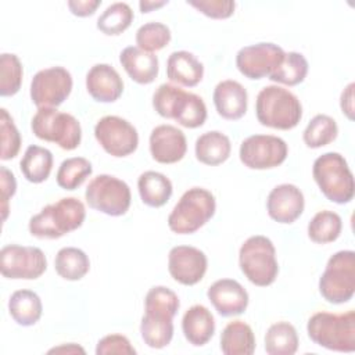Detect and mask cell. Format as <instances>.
Returning <instances> with one entry per match:
<instances>
[{
  "instance_id": "obj_1",
  "label": "cell",
  "mask_w": 355,
  "mask_h": 355,
  "mask_svg": "<svg viewBox=\"0 0 355 355\" xmlns=\"http://www.w3.org/2000/svg\"><path fill=\"white\" fill-rule=\"evenodd\" d=\"M154 110L166 119H173L179 125L196 129L207 119V105L204 100L172 83H162L153 94Z\"/></svg>"
},
{
  "instance_id": "obj_2",
  "label": "cell",
  "mask_w": 355,
  "mask_h": 355,
  "mask_svg": "<svg viewBox=\"0 0 355 355\" xmlns=\"http://www.w3.org/2000/svg\"><path fill=\"white\" fill-rule=\"evenodd\" d=\"M86 218V209L76 197H65L46 205L29 220V233L37 239H60L78 227Z\"/></svg>"
},
{
  "instance_id": "obj_3",
  "label": "cell",
  "mask_w": 355,
  "mask_h": 355,
  "mask_svg": "<svg viewBox=\"0 0 355 355\" xmlns=\"http://www.w3.org/2000/svg\"><path fill=\"white\" fill-rule=\"evenodd\" d=\"M255 114L261 125L290 130L302 118V105L298 97L288 89L277 85L265 86L257 96Z\"/></svg>"
},
{
  "instance_id": "obj_4",
  "label": "cell",
  "mask_w": 355,
  "mask_h": 355,
  "mask_svg": "<svg viewBox=\"0 0 355 355\" xmlns=\"http://www.w3.org/2000/svg\"><path fill=\"white\" fill-rule=\"evenodd\" d=\"M309 338L323 348L337 352L355 351V312H316L306 324Z\"/></svg>"
},
{
  "instance_id": "obj_5",
  "label": "cell",
  "mask_w": 355,
  "mask_h": 355,
  "mask_svg": "<svg viewBox=\"0 0 355 355\" xmlns=\"http://www.w3.org/2000/svg\"><path fill=\"white\" fill-rule=\"evenodd\" d=\"M312 176L329 201L347 204L354 198V175L341 154L331 151L318 157L312 166Z\"/></svg>"
},
{
  "instance_id": "obj_6",
  "label": "cell",
  "mask_w": 355,
  "mask_h": 355,
  "mask_svg": "<svg viewBox=\"0 0 355 355\" xmlns=\"http://www.w3.org/2000/svg\"><path fill=\"white\" fill-rule=\"evenodd\" d=\"M214 194L202 187H191L183 193L168 216V226L173 233L191 234L202 227L215 214Z\"/></svg>"
},
{
  "instance_id": "obj_7",
  "label": "cell",
  "mask_w": 355,
  "mask_h": 355,
  "mask_svg": "<svg viewBox=\"0 0 355 355\" xmlns=\"http://www.w3.org/2000/svg\"><path fill=\"white\" fill-rule=\"evenodd\" d=\"M239 263L244 276L258 287L270 286L279 273L276 250L265 236L248 237L239 251Z\"/></svg>"
},
{
  "instance_id": "obj_8",
  "label": "cell",
  "mask_w": 355,
  "mask_h": 355,
  "mask_svg": "<svg viewBox=\"0 0 355 355\" xmlns=\"http://www.w3.org/2000/svg\"><path fill=\"white\" fill-rule=\"evenodd\" d=\"M33 135L44 141L55 143L62 150H75L82 140V128L79 121L57 108H39L31 121Z\"/></svg>"
},
{
  "instance_id": "obj_9",
  "label": "cell",
  "mask_w": 355,
  "mask_h": 355,
  "mask_svg": "<svg viewBox=\"0 0 355 355\" xmlns=\"http://www.w3.org/2000/svg\"><path fill=\"white\" fill-rule=\"evenodd\" d=\"M319 293L330 304L348 302L355 293V252L343 250L333 254L319 279Z\"/></svg>"
},
{
  "instance_id": "obj_10",
  "label": "cell",
  "mask_w": 355,
  "mask_h": 355,
  "mask_svg": "<svg viewBox=\"0 0 355 355\" xmlns=\"http://www.w3.org/2000/svg\"><path fill=\"white\" fill-rule=\"evenodd\" d=\"M85 198L90 208L110 216H121L128 212L132 194L123 180L112 175H98L86 187Z\"/></svg>"
},
{
  "instance_id": "obj_11",
  "label": "cell",
  "mask_w": 355,
  "mask_h": 355,
  "mask_svg": "<svg viewBox=\"0 0 355 355\" xmlns=\"http://www.w3.org/2000/svg\"><path fill=\"white\" fill-rule=\"evenodd\" d=\"M288 154L287 143L273 135H252L240 144V161L250 169H272L282 165Z\"/></svg>"
},
{
  "instance_id": "obj_12",
  "label": "cell",
  "mask_w": 355,
  "mask_h": 355,
  "mask_svg": "<svg viewBox=\"0 0 355 355\" xmlns=\"http://www.w3.org/2000/svg\"><path fill=\"white\" fill-rule=\"evenodd\" d=\"M47 269L44 252L37 247L8 244L0 251V270L7 279L33 280Z\"/></svg>"
},
{
  "instance_id": "obj_13",
  "label": "cell",
  "mask_w": 355,
  "mask_h": 355,
  "mask_svg": "<svg viewBox=\"0 0 355 355\" xmlns=\"http://www.w3.org/2000/svg\"><path fill=\"white\" fill-rule=\"evenodd\" d=\"M94 137L103 150L116 158L136 151L139 133L126 119L116 115H105L94 126Z\"/></svg>"
},
{
  "instance_id": "obj_14",
  "label": "cell",
  "mask_w": 355,
  "mask_h": 355,
  "mask_svg": "<svg viewBox=\"0 0 355 355\" xmlns=\"http://www.w3.org/2000/svg\"><path fill=\"white\" fill-rule=\"evenodd\" d=\"M72 90V76L64 67L39 71L31 82V98L37 108L61 105Z\"/></svg>"
},
{
  "instance_id": "obj_15",
  "label": "cell",
  "mask_w": 355,
  "mask_h": 355,
  "mask_svg": "<svg viewBox=\"0 0 355 355\" xmlns=\"http://www.w3.org/2000/svg\"><path fill=\"white\" fill-rule=\"evenodd\" d=\"M284 50L269 42L250 44L239 50L236 67L241 75L248 79L269 78V75L282 64Z\"/></svg>"
},
{
  "instance_id": "obj_16",
  "label": "cell",
  "mask_w": 355,
  "mask_h": 355,
  "mask_svg": "<svg viewBox=\"0 0 355 355\" xmlns=\"http://www.w3.org/2000/svg\"><path fill=\"white\" fill-rule=\"evenodd\" d=\"M208 266L207 255L191 245H176L168 255L169 275L183 286L197 284L205 275Z\"/></svg>"
},
{
  "instance_id": "obj_17",
  "label": "cell",
  "mask_w": 355,
  "mask_h": 355,
  "mask_svg": "<svg viewBox=\"0 0 355 355\" xmlns=\"http://www.w3.org/2000/svg\"><path fill=\"white\" fill-rule=\"evenodd\" d=\"M146 313L141 318L140 334L150 348L161 349L166 347L173 337V316L178 311L157 305V304H144Z\"/></svg>"
},
{
  "instance_id": "obj_18",
  "label": "cell",
  "mask_w": 355,
  "mask_h": 355,
  "mask_svg": "<svg viewBox=\"0 0 355 355\" xmlns=\"http://www.w3.org/2000/svg\"><path fill=\"white\" fill-rule=\"evenodd\" d=\"M305 207L302 191L291 183H283L273 187L266 200L268 215L279 223L295 222Z\"/></svg>"
},
{
  "instance_id": "obj_19",
  "label": "cell",
  "mask_w": 355,
  "mask_h": 355,
  "mask_svg": "<svg viewBox=\"0 0 355 355\" xmlns=\"http://www.w3.org/2000/svg\"><path fill=\"white\" fill-rule=\"evenodd\" d=\"M187 151L184 133L173 125H158L150 135V153L159 164H175L183 159Z\"/></svg>"
},
{
  "instance_id": "obj_20",
  "label": "cell",
  "mask_w": 355,
  "mask_h": 355,
  "mask_svg": "<svg viewBox=\"0 0 355 355\" xmlns=\"http://www.w3.org/2000/svg\"><path fill=\"white\" fill-rule=\"evenodd\" d=\"M207 297L223 318L241 315L248 306V293L233 279H219L212 283L207 291Z\"/></svg>"
},
{
  "instance_id": "obj_21",
  "label": "cell",
  "mask_w": 355,
  "mask_h": 355,
  "mask_svg": "<svg viewBox=\"0 0 355 355\" xmlns=\"http://www.w3.org/2000/svg\"><path fill=\"white\" fill-rule=\"evenodd\" d=\"M87 93L98 103H114L123 92V80L110 64H96L86 73Z\"/></svg>"
},
{
  "instance_id": "obj_22",
  "label": "cell",
  "mask_w": 355,
  "mask_h": 355,
  "mask_svg": "<svg viewBox=\"0 0 355 355\" xmlns=\"http://www.w3.org/2000/svg\"><path fill=\"white\" fill-rule=\"evenodd\" d=\"M214 104L216 112L229 121H237L247 112L248 94L245 87L237 80L226 79L214 89Z\"/></svg>"
},
{
  "instance_id": "obj_23",
  "label": "cell",
  "mask_w": 355,
  "mask_h": 355,
  "mask_svg": "<svg viewBox=\"0 0 355 355\" xmlns=\"http://www.w3.org/2000/svg\"><path fill=\"white\" fill-rule=\"evenodd\" d=\"M119 62L132 80L139 85H148L155 80L159 69L158 57L137 46L125 47L119 54Z\"/></svg>"
},
{
  "instance_id": "obj_24",
  "label": "cell",
  "mask_w": 355,
  "mask_h": 355,
  "mask_svg": "<svg viewBox=\"0 0 355 355\" xmlns=\"http://www.w3.org/2000/svg\"><path fill=\"white\" fill-rule=\"evenodd\" d=\"M166 76L171 82L193 87L201 82L204 76V65L190 51H173L166 61Z\"/></svg>"
},
{
  "instance_id": "obj_25",
  "label": "cell",
  "mask_w": 355,
  "mask_h": 355,
  "mask_svg": "<svg viewBox=\"0 0 355 355\" xmlns=\"http://www.w3.org/2000/svg\"><path fill=\"white\" fill-rule=\"evenodd\" d=\"M182 330L190 344L196 347L205 345L215 333L214 315L204 305H193L183 315Z\"/></svg>"
},
{
  "instance_id": "obj_26",
  "label": "cell",
  "mask_w": 355,
  "mask_h": 355,
  "mask_svg": "<svg viewBox=\"0 0 355 355\" xmlns=\"http://www.w3.org/2000/svg\"><path fill=\"white\" fill-rule=\"evenodd\" d=\"M196 158L205 165H219L223 164L232 151V144L229 137L219 132V130H211L202 133L197 140L194 146Z\"/></svg>"
},
{
  "instance_id": "obj_27",
  "label": "cell",
  "mask_w": 355,
  "mask_h": 355,
  "mask_svg": "<svg viewBox=\"0 0 355 355\" xmlns=\"http://www.w3.org/2000/svg\"><path fill=\"white\" fill-rule=\"evenodd\" d=\"M137 189L141 201L153 208L165 205L173 191L172 182L159 172L146 171L137 179Z\"/></svg>"
},
{
  "instance_id": "obj_28",
  "label": "cell",
  "mask_w": 355,
  "mask_h": 355,
  "mask_svg": "<svg viewBox=\"0 0 355 355\" xmlns=\"http://www.w3.org/2000/svg\"><path fill=\"white\" fill-rule=\"evenodd\" d=\"M220 351L225 355H251L255 351L252 329L243 320L227 323L220 334Z\"/></svg>"
},
{
  "instance_id": "obj_29",
  "label": "cell",
  "mask_w": 355,
  "mask_h": 355,
  "mask_svg": "<svg viewBox=\"0 0 355 355\" xmlns=\"http://www.w3.org/2000/svg\"><path fill=\"white\" fill-rule=\"evenodd\" d=\"M8 312L19 326H33L43 312L42 300L32 290H17L8 300Z\"/></svg>"
},
{
  "instance_id": "obj_30",
  "label": "cell",
  "mask_w": 355,
  "mask_h": 355,
  "mask_svg": "<svg viewBox=\"0 0 355 355\" xmlns=\"http://www.w3.org/2000/svg\"><path fill=\"white\" fill-rule=\"evenodd\" d=\"M19 168L28 182L42 183L50 176L53 168V154L44 147L32 144L26 148L19 162Z\"/></svg>"
},
{
  "instance_id": "obj_31",
  "label": "cell",
  "mask_w": 355,
  "mask_h": 355,
  "mask_svg": "<svg viewBox=\"0 0 355 355\" xmlns=\"http://www.w3.org/2000/svg\"><path fill=\"white\" fill-rule=\"evenodd\" d=\"M54 268L60 277L75 282L80 280L89 272L90 261L80 248L64 247L55 255Z\"/></svg>"
},
{
  "instance_id": "obj_32",
  "label": "cell",
  "mask_w": 355,
  "mask_h": 355,
  "mask_svg": "<svg viewBox=\"0 0 355 355\" xmlns=\"http://www.w3.org/2000/svg\"><path fill=\"white\" fill-rule=\"evenodd\" d=\"M298 349V334L288 322L273 323L265 334V351L269 355H293Z\"/></svg>"
},
{
  "instance_id": "obj_33",
  "label": "cell",
  "mask_w": 355,
  "mask_h": 355,
  "mask_svg": "<svg viewBox=\"0 0 355 355\" xmlns=\"http://www.w3.org/2000/svg\"><path fill=\"white\" fill-rule=\"evenodd\" d=\"M343 229V220L338 214L324 209L319 211L308 223V237L316 244L336 241Z\"/></svg>"
},
{
  "instance_id": "obj_34",
  "label": "cell",
  "mask_w": 355,
  "mask_h": 355,
  "mask_svg": "<svg viewBox=\"0 0 355 355\" xmlns=\"http://www.w3.org/2000/svg\"><path fill=\"white\" fill-rule=\"evenodd\" d=\"M133 11L126 3H112L97 19V29L107 36H116L125 32L133 22Z\"/></svg>"
},
{
  "instance_id": "obj_35",
  "label": "cell",
  "mask_w": 355,
  "mask_h": 355,
  "mask_svg": "<svg viewBox=\"0 0 355 355\" xmlns=\"http://www.w3.org/2000/svg\"><path fill=\"white\" fill-rule=\"evenodd\" d=\"M308 73V61L306 58L297 51L284 53L282 64L269 75V79L282 85L295 86L304 82Z\"/></svg>"
},
{
  "instance_id": "obj_36",
  "label": "cell",
  "mask_w": 355,
  "mask_h": 355,
  "mask_svg": "<svg viewBox=\"0 0 355 355\" xmlns=\"http://www.w3.org/2000/svg\"><path fill=\"white\" fill-rule=\"evenodd\" d=\"M337 133V122L326 114H318L306 125L302 139L309 148H320L336 140Z\"/></svg>"
},
{
  "instance_id": "obj_37",
  "label": "cell",
  "mask_w": 355,
  "mask_h": 355,
  "mask_svg": "<svg viewBox=\"0 0 355 355\" xmlns=\"http://www.w3.org/2000/svg\"><path fill=\"white\" fill-rule=\"evenodd\" d=\"M93 172L92 164L83 157L67 158L57 171V184L64 190L78 189Z\"/></svg>"
},
{
  "instance_id": "obj_38",
  "label": "cell",
  "mask_w": 355,
  "mask_h": 355,
  "mask_svg": "<svg viewBox=\"0 0 355 355\" xmlns=\"http://www.w3.org/2000/svg\"><path fill=\"white\" fill-rule=\"evenodd\" d=\"M22 64L15 54L0 55V96L10 97L18 93L22 83Z\"/></svg>"
},
{
  "instance_id": "obj_39",
  "label": "cell",
  "mask_w": 355,
  "mask_h": 355,
  "mask_svg": "<svg viewBox=\"0 0 355 355\" xmlns=\"http://www.w3.org/2000/svg\"><path fill=\"white\" fill-rule=\"evenodd\" d=\"M171 42V31L162 22H147L136 32V44L139 49L153 53L162 50Z\"/></svg>"
},
{
  "instance_id": "obj_40",
  "label": "cell",
  "mask_w": 355,
  "mask_h": 355,
  "mask_svg": "<svg viewBox=\"0 0 355 355\" xmlns=\"http://www.w3.org/2000/svg\"><path fill=\"white\" fill-rule=\"evenodd\" d=\"M0 132H1V155L3 161L15 158L21 148V135L6 108L0 110Z\"/></svg>"
},
{
  "instance_id": "obj_41",
  "label": "cell",
  "mask_w": 355,
  "mask_h": 355,
  "mask_svg": "<svg viewBox=\"0 0 355 355\" xmlns=\"http://www.w3.org/2000/svg\"><path fill=\"white\" fill-rule=\"evenodd\" d=\"M187 4L214 19H226L233 15L236 8V3L232 0H189Z\"/></svg>"
},
{
  "instance_id": "obj_42",
  "label": "cell",
  "mask_w": 355,
  "mask_h": 355,
  "mask_svg": "<svg viewBox=\"0 0 355 355\" xmlns=\"http://www.w3.org/2000/svg\"><path fill=\"white\" fill-rule=\"evenodd\" d=\"M97 355H110V354H121V355H135L136 349L132 347L130 341L122 334H108L98 340L96 347Z\"/></svg>"
},
{
  "instance_id": "obj_43",
  "label": "cell",
  "mask_w": 355,
  "mask_h": 355,
  "mask_svg": "<svg viewBox=\"0 0 355 355\" xmlns=\"http://www.w3.org/2000/svg\"><path fill=\"white\" fill-rule=\"evenodd\" d=\"M0 189H1V216L6 222L8 215V200L15 194L17 182L14 173L6 166L0 168Z\"/></svg>"
},
{
  "instance_id": "obj_44",
  "label": "cell",
  "mask_w": 355,
  "mask_h": 355,
  "mask_svg": "<svg viewBox=\"0 0 355 355\" xmlns=\"http://www.w3.org/2000/svg\"><path fill=\"white\" fill-rule=\"evenodd\" d=\"M100 4V0H71L68 1V8L76 17H89L96 12Z\"/></svg>"
},
{
  "instance_id": "obj_45",
  "label": "cell",
  "mask_w": 355,
  "mask_h": 355,
  "mask_svg": "<svg viewBox=\"0 0 355 355\" xmlns=\"http://www.w3.org/2000/svg\"><path fill=\"white\" fill-rule=\"evenodd\" d=\"M354 83H349L341 93L340 97V107L343 110V114L347 115L348 119H354Z\"/></svg>"
},
{
  "instance_id": "obj_46",
  "label": "cell",
  "mask_w": 355,
  "mask_h": 355,
  "mask_svg": "<svg viewBox=\"0 0 355 355\" xmlns=\"http://www.w3.org/2000/svg\"><path fill=\"white\" fill-rule=\"evenodd\" d=\"M165 4H168V1H140L139 3V7H140V11L144 14V12H150V11H153V10H155V8H159V7H162V6H165Z\"/></svg>"
},
{
  "instance_id": "obj_47",
  "label": "cell",
  "mask_w": 355,
  "mask_h": 355,
  "mask_svg": "<svg viewBox=\"0 0 355 355\" xmlns=\"http://www.w3.org/2000/svg\"><path fill=\"white\" fill-rule=\"evenodd\" d=\"M50 354L51 352H67V354H73V352H85L83 348H80L79 345L76 344H68V345H62V347H57V348H53L49 351Z\"/></svg>"
}]
</instances>
